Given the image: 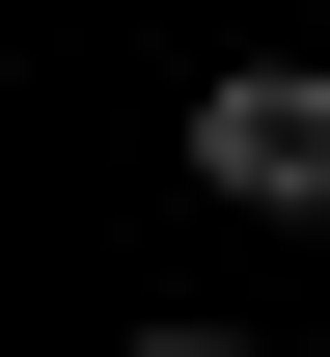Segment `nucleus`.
<instances>
[{"label":"nucleus","instance_id":"nucleus-1","mask_svg":"<svg viewBox=\"0 0 330 357\" xmlns=\"http://www.w3.org/2000/svg\"><path fill=\"white\" fill-rule=\"evenodd\" d=\"M193 192L220 220H330V55H220L193 83Z\"/></svg>","mask_w":330,"mask_h":357},{"label":"nucleus","instance_id":"nucleus-2","mask_svg":"<svg viewBox=\"0 0 330 357\" xmlns=\"http://www.w3.org/2000/svg\"><path fill=\"white\" fill-rule=\"evenodd\" d=\"M138 357H248V330H193V303H165V330H138Z\"/></svg>","mask_w":330,"mask_h":357}]
</instances>
